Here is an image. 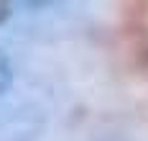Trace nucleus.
I'll return each mask as SVG.
<instances>
[{
	"label": "nucleus",
	"mask_w": 148,
	"mask_h": 141,
	"mask_svg": "<svg viewBox=\"0 0 148 141\" xmlns=\"http://www.w3.org/2000/svg\"><path fill=\"white\" fill-rule=\"evenodd\" d=\"M10 85V64H8V57L0 51V93Z\"/></svg>",
	"instance_id": "f257e3e1"
},
{
	"label": "nucleus",
	"mask_w": 148,
	"mask_h": 141,
	"mask_svg": "<svg viewBox=\"0 0 148 141\" xmlns=\"http://www.w3.org/2000/svg\"><path fill=\"white\" fill-rule=\"evenodd\" d=\"M8 16H10V5H8V3H0V23H3Z\"/></svg>",
	"instance_id": "f03ea898"
}]
</instances>
